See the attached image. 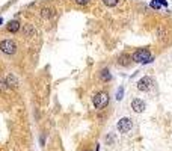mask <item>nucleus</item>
Instances as JSON below:
<instances>
[{"label":"nucleus","instance_id":"2eb2a0df","mask_svg":"<svg viewBox=\"0 0 172 151\" xmlns=\"http://www.w3.org/2000/svg\"><path fill=\"white\" fill-rule=\"evenodd\" d=\"M149 6L152 8V9H160V2H158V0H151V2H149Z\"/></svg>","mask_w":172,"mask_h":151},{"label":"nucleus","instance_id":"20e7f679","mask_svg":"<svg viewBox=\"0 0 172 151\" xmlns=\"http://www.w3.org/2000/svg\"><path fill=\"white\" fill-rule=\"evenodd\" d=\"M131 127H133V121H131V118H128V116L121 118V119L118 121V124H116V128H118L119 133H128V131L131 130Z\"/></svg>","mask_w":172,"mask_h":151},{"label":"nucleus","instance_id":"9b49d317","mask_svg":"<svg viewBox=\"0 0 172 151\" xmlns=\"http://www.w3.org/2000/svg\"><path fill=\"white\" fill-rule=\"evenodd\" d=\"M100 79H101L103 82H110V80H112V74H110L109 68H103V70H101V73H100Z\"/></svg>","mask_w":172,"mask_h":151},{"label":"nucleus","instance_id":"9d476101","mask_svg":"<svg viewBox=\"0 0 172 151\" xmlns=\"http://www.w3.org/2000/svg\"><path fill=\"white\" fill-rule=\"evenodd\" d=\"M39 14H41L42 18H45V20H51V18L56 15V11H54L53 8H42Z\"/></svg>","mask_w":172,"mask_h":151},{"label":"nucleus","instance_id":"0eeeda50","mask_svg":"<svg viewBox=\"0 0 172 151\" xmlns=\"http://www.w3.org/2000/svg\"><path fill=\"white\" fill-rule=\"evenodd\" d=\"M131 109H133L136 113H142V112L146 109V104H145L143 100H140V98H134V100L131 101Z\"/></svg>","mask_w":172,"mask_h":151},{"label":"nucleus","instance_id":"a211bd4d","mask_svg":"<svg viewBox=\"0 0 172 151\" xmlns=\"http://www.w3.org/2000/svg\"><path fill=\"white\" fill-rule=\"evenodd\" d=\"M2 24H3V18H2V17H0V26H2Z\"/></svg>","mask_w":172,"mask_h":151},{"label":"nucleus","instance_id":"f03ea898","mask_svg":"<svg viewBox=\"0 0 172 151\" xmlns=\"http://www.w3.org/2000/svg\"><path fill=\"white\" fill-rule=\"evenodd\" d=\"M92 104H94L95 109H98V110L104 109V107L109 104V94H107L106 91L95 94V95L92 97Z\"/></svg>","mask_w":172,"mask_h":151},{"label":"nucleus","instance_id":"f8f14e48","mask_svg":"<svg viewBox=\"0 0 172 151\" xmlns=\"http://www.w3.org/2000/svg\"><path fill=\"white\" fill-rule=\"evenodd\" d=\"M5 80H6V83H8L9 86H14V88H15V86H18V80H17V79H15L12 74H9V76H8Z\"/></svg>","mask_w":172,"mask_h":151},{"label":"nucleus","instance_id":"423d86ee","mask_svg":"<svg viewBox=\"0 0 172 151\" xmlns=\"http://www.w3.org/2000/svg\"><path fill=\"white\" fill-rule=\"evenodd\" d=\"M131 64H133V59H131V55H128V53H122V55L118 58V65H119V67L128 68Z\"/></svg>","mask_w":172,"mask_h":151},{"label":"nucleus","instance_id":"dca6fc26","mask_svg":"<svg viewBox=\"0 0 172 151\" xmlns=\"http://www.w3.org/2000/svg\"><path fill=\"white\" fill-rule=\"evenodd\" d=\"M74 2H75L77 5H80V6H84V5H88L91 0H74Z\"/></svg>","mask_w":172,"mask_h":151},{"label":"nucleus","instance_id":"6e6552de","mask_svg":"<svg viewBox=\"0 0 172 151\" xmlns=\"http://www.w3.org/2000/svg\"><path fill=\"white\" fill-rule=\"evenodd\" d=\"M6 30L9 33H17L20 30V21L18 20H11L6 23Z\"/></svg>","mask_w":172,"mask_h":151},{"label":"nucleus","instance_id":"f257e3e1","mask_svg":"<svg viewBox=\"0 0 172 151\" xmlns=\"http://www.w3.org/2000/svg\"><path fill=\"white\" fill-rule=\"evenodd\" d=\"M131 59L133 62L136 64H142V65H146V64H151L154 61V56L151 55V52L148 49H139L136 50L133 55H131Z\"/></svg>","mask_w":172,"mask_h":151},{"label":"nucleus","instance_id":"ddd939ff","mask_svg":"<svg viewBox=\"0 0 172 151\" xmlns=\"http://www.w3.org/2000/svg\"><path fill=\"white\" fill-rule=\"evenodd\" d=\"M103 3H104L107 8H115V6L119 3V0H103Z\"/></svg>","mask_w":172,"mask_h":151},{"label":"nucleus","instance_id":"39448f33","mask_svg":"<svg viewBox=\"0 0 172 151\" xmlns=\"http://www.w3.org/2000/svg\"><path fill=\"white\" fill-rule=\"evenodd\" d=\"M137 89L139 91H143V92H146V91H149L151 89V86H152V79L149 77V76H143L139 82H137Z\"/></svg>","mask_w":172,"mask_h":151},{"label":"nucleus","instance_id":"f3484780","mask_svg":"<svg viewBox=\"0 0 172 151\" xmlns=\"http://www.w3.org/2000/svg\"><path fill=\"white\" fill-rule=\"evenodd\" d=\"M158 2H160V5H163V6H167V2H166V0H158Z\"/></svg>","mask_w":172,"mask_h":151},{"label":"nucleus","instance_id":"7ed1b4c3","mask_svg":"<svg viewBox=\"0 0 172 151\" xmlns=\"http://www.w3.org/2000/svg\"><path fill=\"white\" fill-rule=\"evenodd\" d=\"M0 50L5 55H14L17 52V46L12 39H3V41H0Z\"/></svg>","mask_w":172,"mask_h":151},{"label":"nucleus","instance_id":"1a4fd4ad","mask_svg":"<svg viewBox=\"0 0 172 151\" xmlns=\"http://www.w3.org/2000/svg\"><path fill=\"white\" fill-rule=\"evenodd\" d=\"M23 35H24L26 38H32V36H35V35H36V29H35V26L30 24V23L24 24V27H23Z\"/></svg>","mask_w":172,"mask_h":151},{"label":"nucleus","instance_id":"4468645a","mask_svg":"<svg viewBox=\"0 0 172 151\" xmlns=\"http://www.w3.org/2000/svg\"><path fill=\"white\" fill-rule=\"evenodd\" d=\"M122 98H124V86H119V88L116 89V100L121 101Z\"/></svg>","mask_w":172,"mask_h":151}]
</instances>
